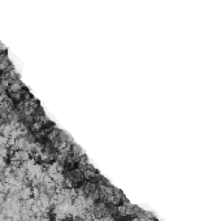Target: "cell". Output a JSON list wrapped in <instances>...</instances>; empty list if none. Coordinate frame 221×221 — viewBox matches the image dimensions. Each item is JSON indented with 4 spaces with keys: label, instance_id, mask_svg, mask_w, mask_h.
I'll return each instance as SVG.
<instances>
[{
    "label": "cell",
    "instance_id": "obj_1",
    "mask_svg": "<svg viewBox=\"0 0 221 221\" xmlns=\"http://www.w3.org/2000/svg\"><path fill=\"white\" fill-rule=\"evenodd\" d=\"M20 198H21V200H27L33 198V186H23L20 190Z\"/></svg>",
    "mask_w": 221,
    "mask_h": 221
}]
</instances>
